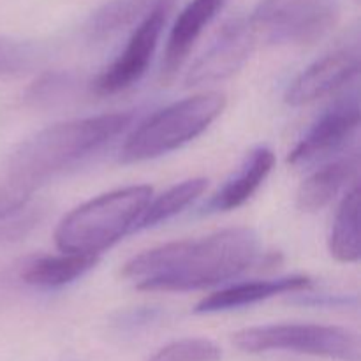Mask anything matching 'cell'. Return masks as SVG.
<instances>
[{
    "label": "cell",
    "mask_w": 361,
    "mask_h": 361,
    "mask_svg": "<svg viewBox=\"0 0 361 361\" xmlns=\"http://www.w3.org/2000/svg\"><path fill=\"white\" fill-rule=\"evenodd\" d=\"M259 254L250 228H228L197 240L155 247L127 261L122 277L140 291H197L238 277Z\"/></svg>",
    "instance_id": "obj_1"
},
{
    "label": "cell",
    "mask_w": 361,
    "mask_h": 361,
    "mask_svg": "<svg viewBox=\"0 0 361 361\" xmlns=\"http://www.w3.org/2000/svg\"><path fill=\"white\" fill-rule=\"evenodd\" d=\"M133 120V113H106L46 127L11 154L0 175L34 194L42 183L109 143Z\"/></svg>",
    "instance_id": "obj_2"
},
{
    "label": "cell",
    "mask_w": 361,
    "mask_h": 361,
    "mask_svg": "<svg viewBox=\"0 0 361 361\" xmlns=\"http://www.w3.org/2000/svg\"><path fill=\"white\" fill-rule=\"evenodd\" d=\"M152 194L150 185H130L80 204L60 221L55 231L56 247L66 254L97 256L136 231Z\"/></svg>",
    "instance_id": "obj_3"
},
{
    "label": "cell",
    "mask_w": 361,
    "mask_h": 361,
    "mask_svg": "<svg viewBox=\"0 0 361 361\" xmlns=\"http://www.w3.org/2000/svg\"><path fill=\"white\" fill-rule=\"evenodd\" d=\"M224 108V95L210 92L159 109L127 136L120 150V162H145L183 147L203 134Z\"/></svg>",
    "instance_id": "obj_4"
},
{
    "label": "cell",
    "mask_w": 361,
    "mask_h": 361,
    "mask_svg": "<svg viewBox=\"0 0 361 361\" xmlns=\"http://www.w3.org/2000/svg\"><path fill=\"white\" fill-rule=\"evenodd\" d=\"M233 344L243 353L293 351L338 361H361L358 335L323 324H268L240 330Z\"/></svg>",
    "instance_id": "obj_5"
},
{
    "label": "cell",
    "mask_w": 361,
    "mask_h": 361,
    "mask_svg": "<svg viewBox=\"0 0 361 361\" xmlns=\"http://www.w3.org/2000/svg\"><path fill=\"white\" fill-rule=\"evenodd\" d=\"M341 16V0H261L249 23L270 44H312Z\"/></svg>",
    "instance_id": "obj_6"
},
{
    "label": "cell",
    "mask_w": 361,
    "mask_h": 361,
    "mask_svg": "<svg viewBox=\"0 0 361 361\" xmlns=\"http://www.w3.org/2000/svg\"><path fill=\"white\" fill-rule=\"evenodd\" d=\"M173 0H157L147 16L134 27L123 51L92 81L97 95H113L136 85L150 67L164 30Z\"/></svg>",
    "instance_id": "obj_7"
},
{
    "label": "cell",
    "mask_w": 361,
    "mask_h": 361,
    "mask_svg": "<svg viewBox=\"0 0 361 361\" xmlns=\"http://www.w3.org/2000/svg\"><path fill=\"white\" fill-rule=\"evenodd\" d=\"M358 127L360 101L358 94L353 92L335 102L314 122L305 136L289 152L288 162L295 168H302L328 159L355 136Z\"/></svg>",
    "instance_id": "obj_8"
},
{
    "label": "cell",
    "mask_w": 361,
    "mask_h": 361,
    "mask_svg": "<svg viewBox=\"0 0 361 361\" xmlns=\"http://www.w3.org/2000/svg\"><path fill=\"white\" fill-rule=\"evenodd\" d=\"M256 41L249 20H231L226 23L207 51L187 71L185 87L219 83L231 78L247 62Z\"/></svg>",
    "instance_id": "obj_9"
},
{
    "label": "cell",
    "mask_w": 361,
    "mask_h": 361,
    "mask_svg": "<svg viewBox=\"0 0 361 361\" xmlns=\"http://www.w3.org/2000/svg\"><path fill=\"white\" fill-rule=\"evenodd\" d=\"M360 53L356 46L337 49L307 67L293 80L286 92L289 106H305L316 102L358 76Z\"/></svg>",
    "instance_id": "obj_10"
},
{
    "label": "cell",
    "mask_w": 361,
    "mask_h": 361,
    "mask_svg": "<svg viewBox=\"0 0 361 361\" xmlns=\"http://www.w3.org/2000/svg\"><path fill=\"white\" fill-rule=\"evenodd\" d=\"M226 0H190L169 30L168 42H166L164 56L161 66L162 85H169L185 60L189 59L190 49L194 48L200 39L201 32L224 7Z\"/></svg>",
    "instance_id": "obj_11"
},
{
    "label": "cell",
    "mask_w": 361,
    "mask_h": 361,
    "mask_svg": "<svg viewBox=\"0 0 361 361\" xmlns=\"http://www.w3.org/2000/svg\"><path fill=\"white\" fill-rule=\"evenodd\" d=\"M275 164V155L270 148L257 147L242 162L235 175L226 180L224 185L204 203L203 214H222L245 204L257 192Z\"/></svg>",
    "instance_id": "obj_12"
},
{
    "label": "cell",
    "mask_w": 361,
    "mask_h": 361,
    "mask_svg": "<svg viewBox=\"0 0 361 361\" xmlns=\"http://www.w3.org/2000/svg\"><path fill=\"white\" fill-rule=\"evenodd\" d=\"M309 288H312V281L305 275H289V277L271 279V281L240 282V284L229 286V288L204 296L196 305L194 312L212 314L240 309V307L254 305V303H259L263 300L274 298L277 295L300 293Z\"/></svg>",
    "instance_id": "obj_13"
},
{
    "label": "cell",
    "mask_w": 361,
    "mask_h": 361,
    "mask_svg": "<svg viewBox=\"0 0 361 361\" xmlns=\"http://www.w3.org/2000/svg\"><path fill=\"white\" fill-rule=\"evenodd\" d=\"M358 171V155H348L317 169L300 185L296 207L302 212H319L335 200L342 187Z\"/></svg>",
    "instance_id": "obj_14"
},
{
    "label": "cell",
    "mask_w": 361,
    "mask_h": 361,
    "mask_svg": "<svg viewBox=\"0 0 361 361\" xmlns=\"http://www.w3.org/2000/svg\"><path fill=\"white\" fill-rule=\"evenodd\" d=\"M95 263L97 256H83V254L62 252L60 256L34 257L23 264L20 277L25 284L34 288L55 289L83 277L95 267Z\"/></svg>",
    "instance_id": "obj_15"
},
{
    "label": "cell",
    "mask_w": 361,
    "mask_h": 361,
    "mask_svg": "<svg viewBox=\"0 0 361 361\" xmlns=\"http://www.w3.org/2000/svg\"><path fill=\"white\" fill-rule=\"evenodd\" d=\"M157 0H109L99 7L85 25V35L99 44L137 25Z\"/></svg>",
    "instance_id": "obj_16"
},
{
    "label": "cell",
    "mask_w": 361,
    "mask_h": 361,
    "mask_svg": "<svg viewBox=\"0 0 361 361\" xmlns=\"http://www.w3.org/2000/svg\"><path fill=\"white\" fill-rule=\"evenodd\" d=\"M331 256L341 263L360 259V189L353 187L338 207L328 238Z\"/></svg>",
    "instance_id": "obj_17"
},
{
    "label": "cell",
    "mask_w": 361,
    "mask_h": 361,
    "mask_svg": "<svg viewBox=\"0 0 361 361\" xmlns=\"http://www.w3.org/2000/svg\"><path fill=\"white\" fill-rule=\"evenodd\" d=\"M207 178H190L178 183V185H173L171 189L162 192L155 200H150L148 207L145 208L143 215H141L140 222H137L136 231L137 229L154 228V226L169 221L171 217L178 215L189 204H192L207 190Z\"/></svg>",
    "instance_id": "obj_18"
},
{
    "label": "cell",
    "mask_w": 361,
    "mask_h": 361,
    "mask_svg": "<svg viewBox=\"0 0 361 361\" xmlns=\"http://www.w3.org/2000/svg\"><path fill=\"white\" fill-rule=\"evenodd\" d=\"M81 81L73 73H44L27 88L25 101L32 108H51L73 97Z\"/></svg>",
    "instance_id": "obj_19"
},
{
    "label": "cell",
    "mask_w": 361,
    "mask_h": 361,
    "mask_svg": "<svg viewBox=\"0 0 361 361\" xmlns=\"http://www.w3.org/2000/svg\"><path fill=\"white\" fill-rule=\"evenodd\" d=\"M42 51L30 42L0 37V76H20L39 66Z\"/></svg>",
    "instance_id": "obj_20"
},
{
    "label": "cell",
    "mask_w": 361,
    "mask_h": 361,
    "mask_svg": "<svg viewBox=\"0 0 361 361\" xmlns=\"http://www.w3.org/2000/svg\"><path fill=\"white\" fill-rule=\"evenodd\" d=\"M222 351L208 338H182L159 349L148 361H221Z\"/></svg>",
    "instance_id": "obj_21"
},
{
    "label": "cell",
    "mask_w": 361,
    "mask_h": 361,
    "mask_svg": "<svg viewBox=\"0 0 361 361\" xmlns=\"http://www.w3.org/2000/svg\"><path fill=\"white\" fill-rule=\"evenodd\" d=\"M303 305H317V307H342L349 303H356V298H348V296H324V295H300Z\"/></svg>",
    "instance_id": "obj_22"
},
{
    "label": "cell",
    "mask_w": 361,
    "mask_h": 361,
    "mask_svg": "<svg viewBox=\"0 0 361 361\" xmlns=\"http://www.w3.org/2000/svg\"><path fill=\"white\" fill-rule=\"evenodd\" d=\"M157 316V310H136V312H129L122 317V324L123 326H140L143 323H150V321L155 319Z\"/></svg>",
    "instance_id": "obj_23"
}]
</instances>
